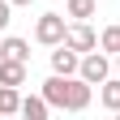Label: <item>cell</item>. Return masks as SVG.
<instances>
[{
  "label": "cell",
  "mask_w": 120,
  "mask_h": 120,
  "mask_svg": "<svg viewBox=\"0 0 120 120\" xmlns=\"http://www.w3.org/2000/svg\"><path fill=\"white\" fill-rule=\"evenodd\" d=\"M116 69H120V52H116Z\"/></svg>",
  "instance_id": "obj_14"
},
{
  "label": "cell",
  "mask_w": 120,
  "mask_h": 120,
  "mask_svg": "<svg viewBox=\"0 0 120 120\" xmlns=\"http://www.w3.org/2000/svg\"><path fill=\"white\" fill-rule=\"evenodd\" d=\"M77 69H82V52H73L69 43H56V52H52V73H64V77H73Z\"/></svg>",
  "instance_id": "obj_4"
},
{
  "label": "cell",
  "mask_w": 120,
  "mask_h": 120,
  "mask_svg": "<svg viewBox=\"0 0 120 120\" xmlns=\"http://www.w3.org/2000/svg\"><path fill=\"white\" fill-rule=\"evenodd\" d=\"M47 112H52L47 94H26V99H22V116H26V120H47Z\"/></svg>",
  "instance_id": "obj_6"
},
{
  "label": "cell",
  "mask_w": 120,
  "mask_h": 120,
  "mask_svg": "<svg viewBox=\"0 0 120 120\" xmlns=\"http://www.w3.org/2000/svg\"><path fill=\"white\" fill-rule=\"evenodd\" d=\"M64 34H69V26H64V17H60V13H43V17L34 22V39L43 43V47L64 43Z\"/></svg>",
  "instance_id": "obj_1"
},
{
  "label": "cell",
  "mask_w": 120,
  "mask_h": 120,
  "mask_svg": "<svg viewBox=\"0 0 120 120\" xmlns=\"http://www.w3.org/2000/svg\"><path fill=\"white\" fill-rule=\"evenodd\" d=\"M9 9H13V0H0V30H4L13 17H9Z\"/></svg>",
  "instance_id": "obj_12"
},
{
  "label": "cell",
  "mask_w": 120,
  "mask_h": 120,
  "mask_svg": "<svg viewBox=\"0 0 120 120\" xmlns=\"http://www.w3.org/2000/svg\"><path fill=\"white\" fill-rule=\"evenodd\" d=\"M99 103L107 112H120V77H107V82L99 86Z\"/></svg>",
  "instance_id": "obj_7"
},
{
  "label": "cell",
  "mask_w": 120,
  "mask_h": 120,
  "mask_svg": "<svg viewBox=\"0 0 120 120\" xmlns=\"http://www.w3.org/2000/svg\"><path fill=\"white\" fill-rule=\"evenodd\" d=\"M22 112V94L17 86H0V116H17Z\"/></svg>",
  "instance_id": "obj_8"
},
{
  "label": "cell",
  "mask_w": 120,
  "mask_h": 120,
  "mask_svg": "<svg viewBox=\"0 0 120 120\" xmlns=\"http://www.w3.org/2000/svg\"><path fill=\"white\" fill-rule=\"evenodd\" d=\"M0 56L4 60H30V43L26 39H4L0 43Z\"/></svg>",
  "instance_id": "obj_9"
},
{
  "label": "cell",
  "mask_w": 120,
  "mask_h": 120,
  "mask_svg": "<svg viewBox=\"0 0 120 120\" xmlns=\"http://www.w3.org/2000/svg\"><path fill=\"white\" fill-rule=\"evenodd\" d=\"M26 82V60H4L0 56V86H22Z\"/></svg>",
  "instance_id": "obj_5"
},
{
  "label": "cell",
  "mask_w": 120,
  "mask_h": 120,
  "mask_svg": "<svg viewBox=\"0 0 120 120\" xmlns=\"http://www.w3.org/2000/svg\"><path fill=\"white\" fill-rule=\"evenodd\" d=\"M64 9H69V17H73V22L94 17V0H64Z\"/></svg>",
  "instance_id": "obj_10"
},
{
  "label": "cell",
  "mask_w": 120,
  "mask_h": 120,
  "mask_svg": "<svg viewBox=\"0 0 120 120\" xmlns=\"http://www.w3.org/2000/svg\"><path fill=\"white\" fill-rule=\"evenodd\" d=\"M13 4H34V0H13Z\"/></svg>",
  "instance_id": "obj_13"
},
{
  "label": "cell",
  "mask_w": 120,
  "mask_h": 120,
  "mask_svg": "<svg viewBox=\"0 0 120 120\" xmlns=\"http://www.w3.org/2000/svg\"><path fill=\"white\" fill-rule=\"evenodd\" d=\"M64 43H69L73 52H82V56H86V52H94V47H99V34H94L86 22H73V26H69V34H64Z\"/></svg>",
  "instance_id": "obj_3"
},
{
  "label": "cell",
  "mask_w": 120,
  "mask_h": 120,
  "mask_svg": "<svg viewBox=\"0 0 120 120\" xmlns=\"http://www.w3.org/2000/svg\"><path fill=\"white\" fill-rule=\"evenodd\" d=\"M82 77L90 82V86H103V82H107L112 77V64H107V52H103V47H94V52H86L82 56Z\"/></svg>",
  "instance_id": "obj_2"
},
{
  "label": "cell",
  "mask_w": 120,
  "mask_h": 120,
  "mask_svg": "<svg viewBox=\"0 0 120 120\" xmlns=\"http://www.w3.org/2000/svg\"><path fill=\"white\" fill-rule=\"evenodd\" d=\"M99 47L107 52V56L120 52V26H107V30H103V34H99Z\"/></svg>",
  "instance_id": "obj_11"
}]
</instances>
